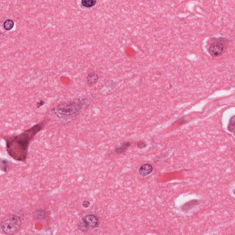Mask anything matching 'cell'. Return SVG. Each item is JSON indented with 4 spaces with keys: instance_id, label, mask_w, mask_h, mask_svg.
Wrapping results in <instances>:
<instances>
[{
    "instance_id": "52a82bcc",
    "label": "cell",
    "mask_w": 235,
    "mask_h": 235,
    "mask_svg": "<svg viewBox=\"0 0 235 235\" xmlns=\"http://www.w3.org/2000/svg\"><path fill=\"white\" fill-rule=\"evenodd\" d=\"M130 146V142H125V143H123L121 145L116 148L115 152L117 154H122V153H125Z\"/></svg>"
},
{
    "instance_id": "9c48e42d",
    "label": "cell",
    "mask_w": 235,
    "mask_h": 235,
    "mask_svg": "<svg viewBox=\"0 0 235 235\" xmlns=\"http://www.w3.org/2000/svg\"><path fill=\"white\" fill-rule=\"evenodd\" d=\"M98 79V76L95 73H92L89 74L87 78V83L89 85H92L95 84Z\"/></svg>"
},
{
    "instance_id": "6da1fadb",
    "label": "cell",
    "mask_w": 235,
    "mask_h": 235,
    "mask_svg": "<svg viewBox=\"0 0 235 235\" xmlns=\"http://www.w3.org/2000/svg\"><path fill=\"white\" fill-rule=\"evenodd\" d=\"M45 124V121H43L19 135L5 138L9 155L16 160L25 161L28 155L30 142L41 130Z\"/></svg>"
},
{
    "instance_id": "4fadbf2b",
    "label": "cell",
    "mask_w": 235,
    "mask_h": 235,
    "mask_svg": "<svg viewBox=\"0 0 235 235\" xmlns=\"http://www.w3.org/2000/svg\"><path fill=\"white\" fill-rule=\"evenodd\" d=\"M227 128L229 131L234 133L235 132V116H234L230 119Z\"/></svg>"
},
{
    "instance_id": "2e32d148",
    "label": "cell",
    "mask_w": 235,
    "mask_h": 235,
    "mask_svg": "<svg viewBox=\"0 0 235 235\" xmlns=\"http://www.w3.org/2000/svg\"><path fill=\"white\" fill-rule=\"evenodd\" d=\"M90 205V202L88 201H85L82 203V206L85 208H87L89 207Z\"/></svg>"
},
{
    "instance_id": "7c38bea8",
    "label": "cell",
    "mask_w": 235,
    "mask_h": 235,
    "mask_svg": "<svg viewBox=\"0 0 235 235\" xmlns=\"http://www.w3.org/2000/svg\"><path fill=\"white\" fill-rule=\"evenodd\" d=\"M96 1L95 0H83L81 2V4L84 7H86V8H91V7H93L96 5Z\"/></svg>"
},
{
    "instance_id": "5b68a950",
    "label": "cell",
    "mask_w": 235,
    "mask_h": 235,
    "mask_svg": "<svg viewBox=\"0 0 235 235\" xmlns=\"http://www.w3.org/2000/svg\"><path fill=\"white\" fill-rule=\"evenodd\" d=\"M227 45L228 40L225 38H214L208 47V53L212 56H219L225 52Z\"/></svg>"
},
{
    "instance_id": "9a60e30c",
    "label": "cell",
    "mask_w": 235,
    "mask_h": 235,
    "mask_svg": "<svg viewBox=\"0 0 235 235\" xmlns=\"http://www.w3.org/2000/svg\"><path fill=\"white\" fill-rule=\"evenodd\" d=\"M146 146V144L143 141H140V142L138 143V147L139 148H140V149L145 148Z\"/></svg>"
},
{
    "instance_id": "7a4b0ae2",
    "label": "cell",
    "mask_w": 235,
    "mask_h": 235,
    "mask_svg": "<svg viewBox=\"0 0 235 235\" xmlns=\"http://www.w3.org/2000/svg\"><path fill=\"white\" fill-rule=\"evenodd\" d=\"M21 224L20 217L15 214H9L2 220L1 227L6 235H14L19 231Z\"/></svg>"
},
{
    "instance_id": "3957f363",
    "label": "cell",
    "mask_w": 235,
    "mask_h": 235,
    "mask_svg": "<svg viewBox=\"0 0 235 235\" xmlns=\"http://www.w3.org/2000/svg\"><path fill=\"white\" fill-rule=\"evenodd\" d=\"M82 106V102L73 101L58 105L55 107L52 111L58 117L70 116L77 114Z\"/></svg>"
},
{
    "instance_id": "8992f818",
    "label": "cell",
    "mask_w": 235,
    "mask_h": 235,
    "mask_svg": "<svg viewBox=\"0 0 235 235\" xmlns=\"http://www.w3.org/2000/svg\"><path fill=\"white\" fill-rule=\"evenodd\" d=\"M153 170V167L149 163H145L142 165L140 168L139 173L140 175L143 177H145L150 175Z\"/></svg>"
},
{
    "instance_id": "30bf717a",
    "label": "cell",
    "mask_w": 235,
    "mask_h": 235,
    "mask_svg": "<svg viewBox=\"0 0 235 235\" xmlns=\"http://www.w3.org/2000/svg\"><path fill=\"white\" fill-rule=\"evenodd\" d=\"M46 216V212L43 209H38L34 213V217L38 220H42Z\"/></svg>"
},
{
    "instance_id": "8fae6325",
    "label": "cell",
    "mask_w": 235,
    "mask_h": 235,
    "mask_svg": "<svg viewBox=\"0 0 235 235\" xmlns=\"http://www.w3.org/2000/svg\"><path fill=\"white\" fill-rule=\"evenodd\" d=\"M14 21L11 19H7V20H5V22H4V24H3L4 29L7 31H10V30H11L14 27Z\"/></svg>"
},
{
    "instance_id": "5bb4252c",
    "label": "cell",
    "mask_w": 235,
    "mask_h": 235,
    "mask_svg": "<svg viewBox=\"0 0 235 235\" xmlns=\"http://www.w3.org/2000/svg\"><path fill=\"white\" fill-rule=\"evenodd\" d=\"M8 162L7 161L4 160L2 161V168L5 172L7 171V169L8 167Z\"/></svg>"
},
{
    "instance_id": "277c9868",
    "label": "cell",
    "mask_w": 235,
    "mask_h": 235,
    "mask_svg": "<svg viewBox=\"0 0 235 235\" xmlns=\"http://www.w3.org/2000/svg\"><path fill=\"white\" fill-rule=\"evenodd\" d=\"M98 217L94 214H89L84 216L79 222L78 228L82 232H86L90 229L98 228L99 226Z\"/></svg>"
},
{
    "instance_id": "e0dca14e",
    "label": "cell",
    "mask_w": 235,
    "mask_h": 235,
    "mask_svg": "<svg viewBox=\"0 0 235 235\" xmlns=\"http://www.w3.org/2000/svg\"><path fill=\"white\" fill-rule=\"evenodd\" d=\"M44 104V102L43 101H40V102H37V106L38 108L42 106V105Z\"/></svg>"
},
{
    "instance_id": "ba28073f",
    "label": "cell",
    "mask_w": 235,
    "mask_h": 235,
    "mask_svg": "<svg viewBox=\"0 0 235 235\" xmlns=\"http://www.w3.org/2000/svg\"><path fill=\"white\" fill-rule=\"evenodd\" d=\"M198 201L197 200H193L190 202H187L186 204H185L182 207V210L183 211H188L190 210L192 208L195 207L198 204Z\"/></svg>"
}]
</instances>
